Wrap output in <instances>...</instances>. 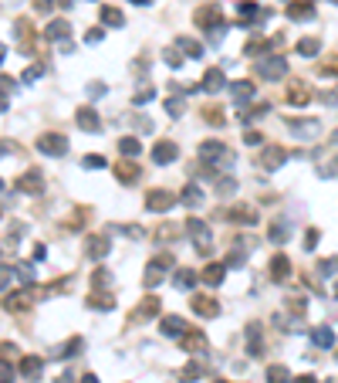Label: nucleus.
Masks as SVG:
<instances>
[{"instance_id":"obj_1","label":"nucleus","mask_w":338,"mask_h":383,"mask_svg":"<svg viewBox=\"0 0 338 383\" xmlns=\"http://www.w3.org/2000/svg\"><path fill=\"white\" fill-rule=\"evenodd\" d=\"M315 343H318V346H332V343H335L332 329H318V332H315Z\"/></svg>"},{"instance_id":"obj_3","label":"nucleus","mask_w":338,"mask_h":383,"mask_svg":"<svg viewBox=\"0 0 338 383\" xmlns=\"http://www.w3.org/2000/svg\"><path fill=\"white\" fill-rule=\"evenodd\" d=\"M41 146H44L48 153H65V139H44Z\"/></svg>"},{"instance_id":"obj_2","label":"nucleus","mask_w":338,"mask_h":383,"mask_svg":"<svg viewBox=\"0 0 338 383\" xmlns=\"http://www.w3.org/2000/svg\"><path fill=\"white\" fill-rule=\"evenodd\" d=\"M20 370H24V377H31V380H34V377L41 373V363H37V360H24V366H20Z\"/></svg>"},{"instance_id":"obj_4","label":"nucleus","mask_w":338,"mask_h":383,"mask_svg":"<svg viewBox=\"0 0 338 383\" xmlns=\"http://www.w3.org/2000/svg\"><path fill=\"white\" fill-rule=\"evenodd\" d=\"M173 156H176V146H169V143L166 146H156V159H173Z\"/></svg>"},{"instance_id":"obj_5","label":"nucleus","mask_w":338,"mask_h":383,"mask_svg":"<svg viewBox=\"0 0 338 383\" xmlns=\"http://www.w3.org/2000/svg\"><path fill=\"white\" fill-rule=\"evenodd\" d=\"M85 383H95V377H85Z\"/></svg>"}]
</instances>
